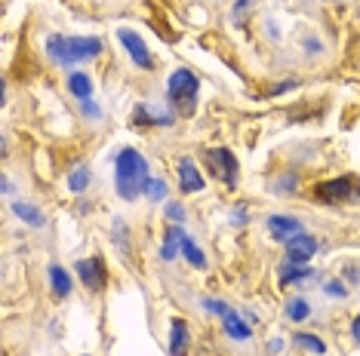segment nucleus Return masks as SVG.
Here are the masks:
<instances>
[{
  "label": "nucleus",
  "instance_id": "obj_1",
  "mask_svg": "<svg viewBox=\"0 0 360 356\" xmlns=\"http://www.w3.org/2000/svg\"><path fill=\"white\" fill-rule=\"evenodd\" d=\"M148 160L133 148H123L114 160V184L123 200H136L148 190Z\"/></svg>",
  "mask_w": 360,
  "mask_h": 356
},
{
  "label": "nucleus",
  "instance_id": "obj_2",
  "mask_svg": "<svg viewBox=\"0 0 360 356\" xmlns=\"http://www.w3.org/2000/svg\"><path fill=\"white\" fill-rule=\"evenodd\" d=\"M47 52L56 65H71V62H83V58H96L102 52L99 37H62L52 34L47 41Z\"/></svg>",
  "mask_w": 360,
  "mask_h": 356
},
{
  "label": "nucleus",
  "instance_id": "obj_3",
  "mask_svg": "<svg viewBox=\"0 0 360 356\" xmlns=\"http://www.w3.org/2000/svg\"><path fill=\"white\" fill-rule=\"evenodd\" d=\"M314 200L326 206H360V178L357 175H339L314 184Z\"/></svg>",
  "mask_w": 360,
  "mask_h": 356
},
{
  "label": "nucleus",
  "instance_id": "obj_4",
  "mask_svg": "<svg viewBox=\"0 0 360 356\" xmlns=\"http://www.w3.org/2000/svg\"><path fill=\"white\" fill-rule=\"evenodd\" d=\"M198 89H200V80L194 77L191 68H179L169 74L167 80V98L182 117L194 114V102H198Z\"/></svg>",
  "mask_w": 360,
  "mask_h": 356
},
{
  "label": "nucleus",
  "instance_id": "obj_5",
  "mask_svg": "<svg viewBox=\"0 0 360 356\" xmlns=\"http://www.w3.org/2000/svg\"><path fill=\"white\" fill-rule=\"evenodd\" d=\"M207 160H209L213 175L222 178L225 188H237V160H234L231 151H228V148H213L207 154Z\"/></svg>",
  "mask_w": 360,
  "mask_h": 356
},
{
  "label": "nucleus",
  "instance_id": "obj_6",
  "mask_svg": "<svg viewBox=\"0 0 360 356\" xmlns=\"http://www.w3.org/2000/svg\"><path fill=\"white\" fill-rule=\"evenodd\" d=\"M117 37H120V43L127 46V52H129V58H133L139 68H148L151 71L154 68V58H151V52H148V46H145V41H142L136 31H129V28H120L117 31Z\"/></svg>",
  "mask_w": 360,
  "mask_h": 356
},
{
  "label": "nucleus",
  "instance_id": "obj_7",
  "mask_svg": "<svg viewBox=\"0 0 360 356\" xmlns=\"http://www.w3.org/2000/svg\"><path fill=\"white\" fill-rule=\"evenodd\" d=\"M268 234L280 243H290L293 236L302 234V221L293 215H268Z\"/></svg>",
  "mask_w": 360,
  "mask_h": 356
},
{
  "label": "nucleus",
  "instance_id": "obj_8",
  "mask_svg": "<svg viewBox=\"0 0 360 356\" xmlns=\"http://www.w3.org/2000/svg\"><path fill=\"white\" fill-rule=\"evenodd\" d=\"M314 252H317V240L308 234H299L286 243V261H293V265H305Z\"/></svg>",
  "mask_w": 360,
  "mask_h": 356
},
{
  "label": "nucleus",
  "instance_id": "obj_9",
  "mask_svg": "<svg viewBox=\"0 0 360 356\" xmlns=\"http://www.w3.org/2000/svg\"><path fill=\"white\" fill-rule=\"evenodd\" d=\"M74 270H77V276L83 280V286L93 289V292H99V289L105 286V267H102L99 258H83V261H77Z\"/></svg>",
  "mask_w": 360,
  "mask_h": 356
},
{
  "label": "nucleus",
  "instance_id": "obj_10",
  "mask_svg": "<svg viewBox=\"0 0 360 356\" xmlns=\"http://www.w3.org/2000/svg\"><path fill=\"white\" fill-rule=\"evenodd\" d=\"M179 188H182V194H198V190H204V178H200L194 160L179 163Z\"/></svg>",
  "mask_w": 360,
  "mask_h": 356
},
{
  "label": "nucleus",
  "instance_id": "obj_11",
  "mask_svg": "<svg viewBox=\"0 0 360 356\" xmlns=\"http://www.w3.org/2000/svg\"><path fill=\"white\" fill-rule=\"evenodd\" d=\"M222 329H225V335L234 341H250V335H253V329L244 322V316H237L234 311H228L222 316Z\"/></svg>",
  "mask_w": 360,
  "mask_h": 356
},
{
  "label": "nucleus",
  "instance_id": "obj_12",
  "mask_svg": "<svg viewBox=\"0 0 360 356\" xmlns=\"http://www.w3.org/2000/svg\"><path fill=\"white\" fill-rule=\"evenodd\" d=\"M185 351H188V326L185 320H173L169 322V353L185 356Z\"/></svg>",
  "mask_w": 360,
  "mask_h": 356
},
{
  "label": "nucleus",
  "instance_id": "obj_13",
  "mask_svg": "<svg viewBox=\"0 0 360 356\" xmlns=\"http://www.w3.org/2000/svg\"><path fill=\"white\" fill-rule=\"evenodd\" d=\"M182 234H185V230H182L179 224L167 230V236H163V246H160V258L163 261H173L176 255L182 252Z\"/></svg>",
  "mask_w": 360,
  "mask_h": 356
},
{
  "label": "nucleus",
  "instance_id": "obj_14",
  "mask_svg": "<svg viewBox=\"0 0 360 356\" xmlns=\"http://www.w3.org/2000/svg\"><path fill=\"white\" fill-rule=\"evenodd\" d=\"M50 286H52V292H56V298H68V295H71V276H68V270L59 267V265H52L50 267Z\"/></svg>",
  "mask_w": 360,
  "mask_h": 356
},
{
  "label": "nucleus",
  "instance_id": "obj_15",
  "mask_svg": "<svg viewBox=\"0 0 360 356\" xmlns=\"http://www.w3.org/2000/svg\"><path fill=\"white\" fill-rule=\"evenodd\" d=\"M68 92L74 98H81V102H87L89 92H93V80H89L87 74H81V71H71L68 74Z\"/></svg>",
  "mask_w": 360,
  "mask_h": 356
},
{
  "label": "nucleus",
  "instance_id": "obj_16",
  "mask_svg": "<svg viewBox=\"0 0 360 356\" xmlns=\"http://www.w3.org/2000/svg\"><path fill=\"white\" fill-rule=\"evenodd\" d=\"M12 212H16L25 224H31V227H41V224L47 221V219H43L41 209L31 206V203H25V200H16V203H12Z\"/></svg>",
  "mask_w": 360,
  "mask_h": 356
},
{
  "label": "nucleus",
  "instance_id": "obj_17",
  "mask_svg": "<svg viewBox=\"0 0 360 356\" xmlns=\"http://www.w3.org/2000/svg\"><path fill=\"white\" fill-rule=\"evenodd\" d=\"M182 255L188 258V265H194L198 270H204V267H207V255L200 252L198 243H194L191 236H185V234H182Z\"/></svg>",
  "mask_w": 360,
  "mask_h": 356
},
{
  "label": "nucleus",
  "instance_id": "obj_18",
  "mask_svg": "<svg viewBox=\"0 0 360 356\" xmlns=\"http://www.w3.org/2000/svg\"><path fill=\"white\" fill-rule=\"evenodd\" d=\"M136 123H145V126H167V123H173V114H154L148 104H139V108H136Z\"/></svg>",
  "mask_w": 360,
  "mask_h": 356
},
{
  "label": "nucleus",
  "instance_id": "obj_19",
  "mask_svg": "<svg viewBox=\"0 0 360 356\" xmlns=\"http://www.w3.org/2000/svg\"><path fill=\"white\" fill-rule=\"evenodd\" d=\"M293 344L302 347L305 353H317V356L326 353V344H324V341H320L317 335H308V332H296V335H293Z\"/></svg>",
  "mask_w": 360,
  "mask_h": 356
},
{
  "label": "nucleus",
  "instance_id": "obj_20",
  "mask_svg": "<svg viewBox=\"0 0 360 356\" xmlns=\"http://www.w3.org/2000/svg\"><path fill=\"white\" fill-rule=\"evenodd\" d=\"M89 188V169L87 166H77L74 173L68 175V190L71 194H83Z\"/></svg>",
  "mask_w": 360,
  "mask_h": 356
},
{
  "label": "nucleus",
  "instance_id": "obj_21",
  "mask_svg": "<svg viewBox=\"0 0 360 356\" xmlns=\"http://www.w3.org/2000/svg\"><path fill=\"white\" fill-rule=\"evenodd\" d=\"M305 276H311V270L305 265H293V261H286V265L280 267V282H299V280H305Z\"/></svg>",
  "mask_w": 360,
  "mask_h": 356
},
{
  "label": "nucleus",
  "instance_id": "obj_22",
  "mask_svg": "<svg viewBox=\"0 0 360 356\" xmlns=\"http://www.w3.org/2000/svg\"><path fill=\"white\" fill-rule=\"evenodd\" d=\"M286 316H290L293 322H302V320H308V316H311V307H308V301H305V298H293L290 304H286Z\"/></svg>",
  "mask_w": 360,
  "mask_h": 356
},
{
  "label": "nucleus",
  "instance_id": "obj_23",
  "mask_svg": "<svg viewBox=\"0 0 360 356\" xmlns=\"http://www.w3.org/2000/svg\"><path fill=\"white\" fill-rule=\"evenodd\" d=\"M145 197L148 200H167V181H163V178H151V181H148V190H145Z\"/></svg>",
  "mask_w": 360,
  "mask_h": 356
},
{
  "label": "nucleus",
  "instance_id": "obj_24",
  "mask_svg": "<svg viewBox=\"0 0 360 356\" xmlns=\"http://www.w3.org/2000/svg\"><path fill=\"white\" fill-rule=\"evenodd\" d=\"M324 292H326V295H332V298H345V295H348V289H345L339 280H330V282L324 286Z\"/></svg>",
  "mask_w": 360,
  "mask_h": 356
},
{
  "label": "nucleus",
  "instance_id": "obj_25",
  "mask_svg": "<svg viewBox=\"0 0 360 356\" xmlns=\"http://www.w3.org/2000/svg\"><path fill=\"white\" fill-rule=\"evenodd\" d=\"M167 219H173L176 224L185 221V209L179 206V203H167Z\"/></svg>",
  "mask_w": 360,
  "mask_h": 356
},
{
  "label": "nucleus",
  "instance_id": "obj_26",
  "mask_svg": "<svg viewBox=\"0 0 360 356\" xmlns=\"http://www.w3.org/2000/svg\"><path fill=\"white\" fill-rule=\"evenodd\" d=\"M204 307H207V311H213V313H219V316L228 313V304H225V301H219V298H207Z\"/></svg>",
  "mask_w": 360,
  "mask_h": 356
},
{
  "label": "nucleus",
  "instance_id": "obj_27",
  "mask_svg": "<svg viewBox=\"0 0 360 356\" xmlns=\"http://www.w3.org/2000/svg\"><path fill=\"white\" fill-rule=\"evenodd\" d=\"M296 87H299V80H296V77H286L284 83H277V87H271L268 92H271V96H280V92H286V89H296Z\"/></svg>",
  "mask_w": 360,
  "mask_h": 356
},
{
  "label": "nucleus",
  "instance_id": "obj_28",
  "mask_svg": "<svg viewBox=\"0 0 360 356\" xmlns=\"http://www.w3.org/2000/svg\"><path fill=\"white\" fill-rule=\"evenodd\" d=\"M256 3V0H237V3H234V19H240V16H246V12H250V6Z\"/></svg>",
  "mask_w": 360,
  "mask_h": 356
},
{
  "label": "nucleus",
  "instance_id": "obj_29",
  "mask_svg": "<svg viewBox=\"0 0 360 356\" xmlns=\"http://www.w3.org/2000/svg\"><path fill=\"white\" fill-rule=\"evenodd\" d=\"M83 114H87V117H99L102 111H99V104H93V102L87 98V102H83Z\"/></svg>",
  "mask_w": 360,
  "mask_h": 356
},
{
  "label": "nucleus",
  "instance_id": "obj_30",
  "mask_svg": "<svg viewBox=\"0 0 360 356\" xmlns=\"http://www.w3.org/2000/svg\"><path fill=\"white\" fill-rule=\"evenodd\" d=\"M240 221H246V209L244 206L234 209V224H240Z\"/></svg>",
  "mask_w": 360,
  "mask_h": 356
},
{
  "label": "nucleus",
  "instance_id": "obj_31",
  "mask_svg": "<svg viewBox=\"0 0 360 356\" xmlns=\"http://www.w3.org/2000/svg\"><path fill=\"white\" fill-rule=\"evenodd\" d=\"M271 353H284V341H280V338L271 341Z\"/></svg>",
  "mask_w": 360,
  "mask_h": 356
},
{
  "label": "nucleus",
  "instance_id": "obj_32",
  "mask_svg": "<svg viewBox=\"0 0 360 356\" xmlns=\"http://www.w3.org/2000/svg\"><path fill=\"white\" fill-rule=\"evenodd\" d=\"M351 335H354V341H357V344H360V316H357V320H354V326H351Z\"/></svg>",
  "mask_w": 360,
  "mask_h": 356
},
{
  "label": "nucleus",
  "instance_id": "obj_33",
  "mask_svg": "<svg viewBox=\"0 0 360 356\" xmlns=\"http://www.w3.org/2000/svg\"><path fill=\"white\" fill-rule=\"evenodd\" d=\"M305 49H308V52H320V43L317 41H305Z\"/></svg>",
  "mask_w": 360,
  "mask_h": 356
},
{
  "label": "nucleus",
  "instance_id": "obj_34",
  "mask_svg": "<svg viewBox=\"0 0 360 356\" xmlns=\"http://www.w3.org/2000/svg\"><path fill=\"white\" fill-rule=\"evenodd\" d=\"M357 274H360V265H357ZM357 280H360V276H357Z\"/></svg>",
  "mask_w": 360,
  "mask_h": 356
}]
</instances>
